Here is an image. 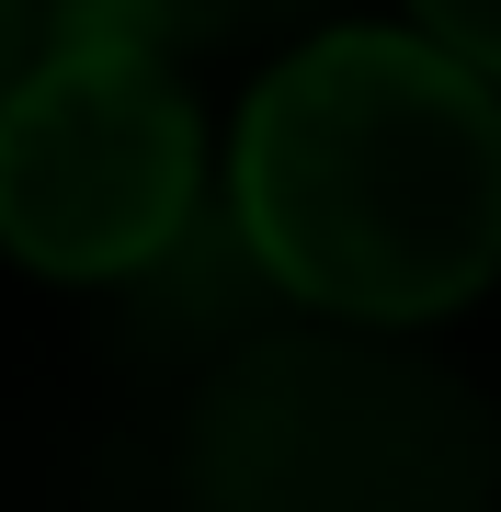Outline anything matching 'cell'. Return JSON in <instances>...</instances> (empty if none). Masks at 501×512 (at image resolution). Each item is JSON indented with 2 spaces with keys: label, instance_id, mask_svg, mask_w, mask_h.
Returning <instances> with one entry per match:
<instances>
[{
  "label": "cell",
  "instance_id": "cell-1",
  "mask_svg": "<svg viewBox=\"0 0 501 512\" xmlns=\"http://www.w3.org/2000/svg\"><path fill=\"white\" fill-rule=\"evenodd\" d=\"M228 217L285 308L445 319L501 274V92L410 23H331L240 103Z\"/></svg>",
  "mask_w": 501,
  "mask_h": 512
},
{
  "label": "cell",
  "instance_id": "cell-2",
  "mask_svg": "<svg viewBox=\"0 0 501 512\" xmlns=\"http://www.w3.org/2000/svg\"><path fill=\"white\" fill-rule=\"evenodd\" d=\"M194 512H490L501 410L388 330H262L183 410Z\"/></svg>",
  "mask_w": 501,
  "mask_h": 512
},
{
  "label": "cell",
  "instance_id": "cell-3",
  "mask_svg": "<svg viewBox=\"0 0 501 512\" xmlns=\"http://www.w3.org/2000/svg\"><path fill=\"white\" fill-rule=\"evenodd\" d=\"M205 217V114L183 57L80 0L0 103V251L57 285H137Z\"/></svg>",
  "mask_w": 501,
  "mask_h": 512
},
{
  "label": "cell",
  "instance_id": "cell-4",
  "mask_svg": "<svg viewBox=\"0 0 501 512\" xmlns=\"http://www.w3.org/2000/svg\"><path fill=\"white\" fill-rule=\"evenodd\" d=\"M92 12L137 23L149 46L171 57H205V46H262V35H297L319 0H92Z\"/></svg>",
  "mask_w": 501,
  "mask_h": 512
},
{
  "label": "cell",
  "instance_id": "cell-5",
  "mask_svg": "<svg viewBox=\"0 0 501 512\" xmlns=\"http://www.w3.org/2000/svg\"><path fill=\"white\" fill-rule=\"evenodd\" d=\"M410 35H433L445 57H467L501 92V0H410Z\"/></svg>",
  "mask_w": 501,
  "mask_h": 512
},
{
  "label": "cell",
  "instance_id": "cell-6",
  "mask_svg": "<svg viewBox=\"0 0 501 512\" xmlns=\"http://www.w3.org/2000/svg\"><path fill=\"white\" fill-rule=\"evenodd\" d=\"M46 35H57V23H46V0H0V103L23 92V69L46 57Z\"/></svg>",
  "mask_w": 501,
  "mask_h": 512
}]
</instances>
